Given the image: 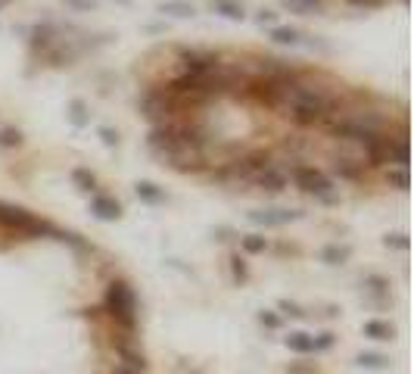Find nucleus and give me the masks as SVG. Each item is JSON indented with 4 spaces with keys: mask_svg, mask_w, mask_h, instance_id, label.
Wrapping results in <instances>:
<instances>
[{
    "mask_svg": "<svg viewBox=\"0 0 414 374\" xmlns=\"http://www.w3.org/2000/svg\"><path fill=\"white\" fill-rule=\"evenodd\" d=\"M343 106H346V103L340 100V94H333L330 88H324V84L306 82V78L290 84V88H287V97H284L287 116H293V122L302 125V128L324 125L327 119Z\"/></svg>",
    "mask_w": 414,
    "mask_h": 374,
    "instance_id": "obj_1",
    "label": "nucleus"
},
{
    "mask_svg": "<svg viewBox=\"0 0 414 374\" xmlns=\"http://www.w3.org/2000/svg\"><path fill=\"white\" fill-rule=\"evenodd\" d=\"M141 113L149 119L153 125L159 122H171V119H181V113H187L184 100L178 94H171L169 84H156V88H147L141 97Z\"/></svg>",
    "mask_w": 414,
    "mask_h": 374,
    "instance_id": "obj_2",
    "label": "nucleus"
},
{
    "mask_svg": "<svg viewBox=\"0 0 414 374\" xmlns=\"http://www.w3.org/2000/svg\"><path fill=\"white\" fill-rule=\"evenodd\" d=\"M287 178H293V184H296L302 194H308V197L321 200V203H337V194H333V178L327 175V172L315 169V165L293 163L290 172H287Z\"/></svg>",
    "mask_w": 414,
    "mask_h": 374,
    "instance_id": "obj_3",
    "label": "nucleus"
},
{
    "mask_svg": "<svg viewBox=\"0 0 414 374\" xmlns=\"http://www.w3.org/2000/svg\"><path fill=\"white\" fill-rule=\"evenodd\" d=\"M106 312L125 327V331H134L137 325V296L131 290V284L125 281H112L106 287Z\"/></svg>",
    "mask_w": 414,
    "mask_h": 374,
    "instance_id": "obj_4",
    "label": "nucleus"
},
{
    "mask_svg": "<svg viewBox=\"0 0 414 374\" xmlns=\"http://www.w3.org/2000/svg\"><path fill=\"white\" fill-rule=\"evenodd\" d=\"M237 97H246V100L258 103V106H265V109H280L284 106V97H287V84L252 75V78L243 82V88L237 91Z\"/></svg>",
    "mask_w": 414,
    "mask_h": 374,
    "instance_id": "obj_5",
    "label": "nucleus"
},
{
    "mask_svg": "<svg viewBox=\"0 0 414 374\" xmlns=\"http://www.w3.org/2000/svg\"><path fill=\"white\" fill-rule=\"evenodd\" d=\"M178 62H181V72L191 75H206L212 69L221 66V56L215 50H199V47H178Z\"/></svg>",
    "mask_w": 414,
    "mask_h": 374,
    "instance_id": "obj_6",
    "label": "nucleus"
},
{
    "mask_svg": "<svg viewBox=\"0 0 414 374\" xmlns=\"http://www.w3.org/2000/svg\"><path fill=\"white\" fill-rule=\"evenodd\" d=\"M330 172L343 181H365L367 178V165L365 159H355V156H346V153H330Z\"/></svg>",
    "mask_w": 414,
    "mask_h": 374,
    "instance_id": "obj_7",
    "label": "nucleus"
},
{
    "mask_svg": "<svg viewBox=\"0 0 414 374\" xmlns=\"http://www.w3.org/2000/svg\"><path fill=\"white\" fill-rule=\"evenodd\" d=\"M296 218H302L299 209H252L249 212V222L262 224V228H284V224L296 222Z\"/></svg>",
    "mask_w": 414,
    "mask_h": 374,
    "instance_id": "obj_8",
    "label": "nucleus"
},
{
    "mask_svg": "<svg viewBox=\"0 0 414 374\" xmlns=\"http://www.w3.org/2000/svg\"><path fill=\"white\" fill-rule=\"evenodd\" d=\"M249 184H256V187H262V191H268V194H280V191H287L290 178H287V172L280 169V163H274V165H268V169L256 172Z\"/></svg>",
    "mask_w": 414,
    "mask_h": 374,
    "instance_id": "obj_9",
    "label": "nucleus"
},
{
    "mask_svg": "<svg viewBox=\"0 0 414 374\" xmlns=\"http://www.w3.org/2000/svg\"><path fill=\"white\" fill-rule=\"evenodd\" d=\"M90 212H94L100 222H119V218H122V203H119L116 197H106V194H94Z\"/></svg>",
    "mask_w": 414,
    "mask_h": 374,
    "instance_id": "obj_10",
    "label": "nucleus"
},
{
    "mask_svg": "<svg viewBox=\"0 0 414 374\" xmlns=\"http://www.w3.org/2000/svg\"><path fill=\"white\" fill-rule=\"evenodd\" d=\"M209 7L215 10L218 16H224V19H231V22L246 19V7L240 3V0H209Z\"/></svg>",
    "mask_w": 414,
    "mask_h": 374,
    "instance_id": "obj_11",
    "label": "nucleus"
},
{
    "mask_svg": "<svg viewBox=\"0 0 414 374\" xmlns=\"http://www.w3.org/2000/svg\"><path fill=\"white\" fill-rule=\"evenodd\" d=\"M308 34H302L299 28L293 25H274L271 28V41L274 44H287V47H299V44H306Z\"/></svg>",
    "mask_w": 414,
    "mask_h": 374,
    "instance_id": "obj_12",
    "label": "nucleus"
},
{
    "mask_svg": "<svg viewBox=\"0 0 414 374\" xmlns=\"http://www.w3.org/2000/svg\"><path fill=\"white\" fill-rule=\"evenodd\" d=\"M56 38H53V25L50 22H44V25H34L32 28V38H28V47H32V54H38V50H47L50 44H53Z\"/></svg>",
    "mask_w": 414,
    "mask_h": 374,
    "instance_id": "obj_13",
    "label": "nucleus"
},
{
    "mask_svg": "<svg viewBox=\"0 0 414 374\" xmlns=\"http://www.w3.org/2000/svg\"><path fill=\"white\" fill-rule=\"evenodd\" d=\"M159 13L178 16V19H193V16H197V7H193L191 0H162V3H159Z\"/></svg>",
    "mask_w": 414,
    "mask_h": 374,
    "instance_id": "obj_14",
    "label": "nucleus"
},
{
    "mask_svg": "<svg viewBox=\"0 0 414 374\" xmlns=\"http://www.w3.org/2000/svg\"><path fill=\"white\" fill-rule=\"evenodd\" d=\"M134 194L143 200V203H149V206L165 203V191L159 187V184H153V181H137L134 184Z\"/></svg>",
    "mask_w": 414,
    "mask_h": 374,
    "instance_id": "obj_15",
    "label": "nucleus"
},
{
    "mask_svg": "<svg viewBox=\"0 0 414 374\" xmlns=\"http://www.w3.org/2000/svg\"><path fill=\"white\" fill-rule=\"evenodd\" d=\"M365 337H371V340H393L395 337V327L389 325V321H365Z\"/></svg>",
    "mask_w": 414,
    "mask_h": 374,
    "instance_id": "obj_16",
    "label": "nucleus"
},
{
    "mask_svg": "<svg viewBox=\"0 0 414 374\" xmlns=\"http://www.w3.org/2000/svg\"><path fill=\"white\" fill-rule=\"evenodd\" d=\"M69 122L75 125V128H88L90 125V109L84 100H72L69 103Z\"/></svg>",
    "mask_w": 414,
    "mask_h": 374,
    "instance_id": "obj_17",
    "label": "nucleus"
},
{
    "mask_svg": "<svg viewBox=\"0 0 414 374\" xmlns=\"http://www.w3.org/2000/svg\"><path fill=\"white\" fill-rule=\"evenodd\" d=\"M287 347H290L293 353H299V355L315 353V337H312V334L296 331V334H290V337H287Z\"/></svg>",
    "mask_w": 414,
    "mask_h": 374,
    "instance_id": "obj_18",
    "label": "nucleus"
},
{
    "mask_svg": "<svg viewBox=\"0 0 414 374\" xmlns=\"http://www.w3.org/2000/svg\"><path fill=\"white\" fill-rule=\"evenodd\" d=\"M72 181H75V187H78V191H84V194H94L97 191V175L90 169H82V165H78V169H72Z\"/></svg>",
    "mask_w": 414,
    "mask_h": 374,
    "instance_id": "obj_19",
    "label": "nucleus"
},
{
    "mask_svg": "<svg viewBox=\"0 0 414 374\" xmlns=\"http://www.w3.org/2000/svg\"><path fill=\"white\" fill-rule=\"evenodd\" d=\"M321 259H324L327 266H343V262L349 259V246L330 244V246H324V250H321Z\"/></svg>",
    "mask_w": 414,
    "mask_h": 374,
    "instance_id": "obj_20",
    "label": "nucleus"
},
{
    "mask_svg": "<svg viewBox=\"0 0 414 374\" xmlns=\"http://www.w3.org/2000/svg\"><path fill=\"white\" fill-rule=\"evenodd\" d=\"M240 246H243V253L256 256V253L268 250V237H262V234H243V237H240Z\"/></svg>",
    "mask_w": 414,
    "mask_h": 374,
    "instance_id": "obj_21",
    "label": "nucleus"
},
{
    "mask_svg": "<svg viewBox=\"0 0 414 374\" xmlns=\"http://www.w3.org/2000/svg\"><path fill=\"white\" fill-rule=\"evenodd\" d=\"M321 3H324V0H284V7L290 10V13H299V16H312Z\"/></svg>",
    "mask_w": 414,
    "mask_h": 374,
    "instance_id": "obj_22",
    "label": "nucleus"
},
{
    "mask_svg": "<svg viewBox=\"0 0 414 374\" xmlns=\"http://www.w3.org/2000/svg\"><path fill=\"white\" fill-rule=\"evenodd\" d=\"M387 184L395 187V191H408V184H411L408 169H387Z\"/></svg>",
    "mask_w": 414,
    "mask_h": 374,
    "instance_id": "obj_23",
    "label": "nucleus"
},
{
    "mask_svg": "<svg viewBox=\"0 0 414 374\" xmlns=\"http://www.w3.org/2000/svg\"><path fill=\"white\" fill-rule=\"evenodd\" d=\"M0 147H22V131L19 128H3L0 131Z\"/></svg>",
    "mask_w": 414,
    "mask_h": 374,
    "instance_id": "obj_24",
    "label": "nucleus"
},
{
    "mask_svg": "<svg viewBox=\"0 0 414 374\" xmlns=\"http://www.w3.org/2000/svg\"><path fill=\"white\" fill-rule=\"evenodd\" d=\"M387 355H377V353H361L358 355V365L361 368H383V365H387Z\"/></svg>",
    "mask_w": 414,
    "mask_h": 374,
    "instance_id": "obj_25",
    "label": "nucleus"
},
{
    "mask_svg": "<svg viewBox=\"0 0 414 374\" xmlns=\"http://www.w3.org/2000/svg\"><path fill=\"white\" fill-rule=\"evenodd\" d=\"M383 246H389V250H408L411 240H408V234H387V237H383Z\"/></svg>",
    "mask_w": 414,
    "mask_h": 374,
    "instance_id": "obj_26",
    "label": "nucleus"
},
{
    "mask_svg": "<svg viewBox=\"0 0 414 374\" xmlns=\"http://www.w3.org/2000/svg\"><path fill=\"white\" fill-rule=\"evenodd\" d=\"M66 7H72V10H78V13H94L97 10V0H62Z\"/></svg>",
    "mask_w": 414,
    "mask_h": 374,
    "instance_id": "obj_27",
    "label": "nucleus"
},
{
    "mask_svg": "<svg viewBox=\"0 0 414 374\" xmlns=\"http://www.w3.org/2000/svg\"><path fill=\"white\" fill-rule=\"evenodd\" d=\"M346 3L355 10H383L387 7V0H346Z\"/></svg>",
    "mask_w": 414,
    "mask_h": 374,
    "instance_id": "obj_28",
    "label": "nucleus"
},
{
    "mask_svg": "<svg viewBox=\"0 0 414 374\" xmlns=\"http://www.w3.org/2000/svg\"><path fill=\"white\" fill-rule=\"evenodd\" d=\"M231 268H234V278L237 281H246V262L240 256H234L231 259Z\"/></svg>",
    "mask_w": 414,
    "mask_h": 374,
    "instance_id": "obj_29",
    "label": "nucleus"
},
{
    "mask_svg": "<svg viewBox=\"0 0 414 374\" xmlns=\"http://www.w3.org/2000/svg\"><path fill=\"white\" fill-rule=\"evenodd\" d=\"M100 137H103V143H106V147H119V131L100 128Z\"/></svg>",
    "mask_w": 414,
    "mask_h": 374,
    "instance_id": "obj_30",
    "label": "nucleus"
},
{
    "mask_svg": "<svg viewBox=\"0 0 414 374\" xmlns=\"http://www.w3.org/2000/svg\"><path fill=\"white\" fill-rule=\"evenodd\" d=\"M333 347V334H321V337H315V353L318 349H330Z\"/></svg>",
    "mask_w": 414,
    "mask_h": 374,
    "instance_id": "obj_31",
    "label": "nucleus"
},
{
    "mask_svg": "<svg viewBox=\"0 0 414 374\" xmlns=\"http://www.w3.org/2000/svg\"><path fill=\"white\" fill-rule=\"evenodd\" d=\"M258 321H262L265 327H280V318L274 312H262V315H258Z\"/></svg>",
    "mask_w": 414,
    "mask_h": 374,
    "instance_id": "obj_32",
    "label": "nucleus"
},
{
    "mask_svg": "<svg viewBox=\"0 0 414 374\" xmlns=\"http://www.w3.org/2000/svg\"><path fill=\"white\" fill-rule=\"evenodd\" d=\"M274 19H278V13H271V10H262V13L256 16V22H258V25H271Z\"/></svg>",
    "mask_w": 414,
    "mask_h": 374,
    "instance_id": "obj_33",
    "label": "nucleus"
},
{
    "mask_svg": "<svg viewBox=\"0 0 414 374\" xmlns=\"http://www.w3.org/2000/svg\"><path fill=\"white\" fill-rule=\"evenodd\" d=\"M280 309H284L287 315H293V318H302V315H306V312H302V309L296 306V303H280Z\"/></svg>",
    "mask_w": 414,
    "mask_h": 374,
    "instance_id": "obj_34",
    "label": "nucleus"
},
{
    "mask_svg": "<svg viewBox=\"0 0 414 374\" xmlns=\"http://www.w3.org/2000/svg\"><path fill=\"white\" fill-rule=\"evenodd\" d=\"M116 374H137V371H131V368H116Z\"/></svg>",
    "mask_w": 414,
    "mask_h": 374,
    "instance_id": "obj_35",
    "label": "nucleus"
},
{
    "mask_svg": "<svg viewBox=\"0 0 414 374\" xmlns=\"http://www.w3.org/2000/svg\"><path fill=\"white\" fill-rule=\"evenodd\" d=\"M10 3H13V0H0V10H3V7H10Z\"/></svg>",
    "mask_w": 414,
    "mask_h": 374,
    "instance_id": "obj_36",
    "label": "nucleus"
},
{
    "mask_svg": "<svg viewBox=\"0 0 414 374\" xmlns=\"http://www.w3.org/2000/svg\"><path fill=\"white\" fill-rule=\"evenodd\" d=\"M116 3H122V7H128V3H131V0H116Z\"/></svg>",
    "mask_w": 414,
    "mask_h": 374,
    "instance_id": "obj_37",
    "label": "nucleus"
}]
</instances>
